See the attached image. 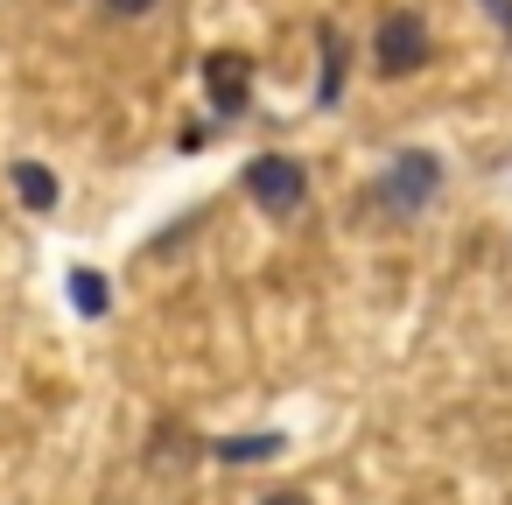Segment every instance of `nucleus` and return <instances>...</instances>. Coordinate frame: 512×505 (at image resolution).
Returning a JSON list of instances; mask_svg holds the SVG:
<instances>
[{
	"label": "nucleus",
	"instance_id": "obj_5",
	"mask_svg": "<svg viewBox=\"0 0 512 505\" xmlns=\"http://www.w3.org/2000/svg\"><path fill=\"white\" fill-rule=\"evenodd\" d=\"M15 197H22L29 211H50V204H57V176H50L43 162H15Z\"/></svg>",
	"mask_w": 512,
	"mask_h": 505
},
{
	"label": "nucleus",
	"instance_id": "obj_10",
	"mask_svg": "<svg viewBox=\"0 0 512 505\" xmlns=\"http://www.w3.org/2000/svg\"><path fill=\"white\" fill-rule=\"evenodd\" d=\"M260 505H309L302 491H274V498H260Z\"/></svg>",
	"mask_w": 512,
	"mask_h": 505
},
{
	"label": "nucleus",
	"instance_id": "obj_4",
	"mask_svg": "<svg viewBox=\"0 0 512 505\" xmlns=\"http://www.w3.org/2000/svg\"><path fill=\"white\" fill-rule=\"evenodd\" d=\"M204 92H211V106H218L225 120H239V113L253 106V57L211 50V57H204Z\"/></svg>",
	"mask_w": 512,
	"mask_h": 505
},
{
	"label": "nucleus",
	"instance_id": "obj_3",
	"mask_svg": "<svg viewBox=\"0 0 512 505\" xmlns=\"http://www.w3.org/2000/svg\"><path fill=\"white\" fill-rule=\"evenodd\" d=\"M435 183H442V162L435 155H393L386 176H379V204L386 211H421L435 197Z\"/></svg>",
	"mask_w": 512,
	"mask_h": 505
},
{
	"label": "nucleus",
	"instance_id": "obj_9",
	"mask_svg": "<svg viewBox=\"0 0 512 505\" xmlns=\"http://www.w3.org/2000/svg\"><path fill=\"white\" fill-rule=\"evenodd\" d=\"M106 8H113V15H148L155 0H106Z\"/></svg>",
	"mask_w": 512,
	"mask_h": 505
},
{
	"label": "nucleus",
	"instance_id": "obj_1",
	"mask_svg": "<svg viewBox=\"0 0 512 505\" xmlns=\"http://www.w3.org/2000/svg\"><path fill=\"white\" fill-rule=\"evenodd\" d=\"M246 190H253L260 211L288 218V211L309 197V176H302V162H288V155H253V162H246Z\"/></svg>",
	"mask_w": 512,
	"mask_h": 505
},
{
	"label": "nucleus",
	"instance_id": "obj_2",
	"mask_svg": "<svg viewBox=\"0 0 512 505\" xmlns=\"http://www.w3.org/2000/svg\"><path fill=\"white\" fill-rule=\"evenodd\" d=\"M372 57H379L386 78L421 71V64H428V22H421V15H386L379 36H372Z\"/></svg>",
	"mask_w": 512,
	"mask_h": 505
},
{
	"label": "nucleus",
	"instance_id": "obj_7",
	"mask_svg": "<svg viewBox=\"0 0 512 505\" xmlns=\"http://www.w3.org/2000/svg\"><path fill=\"white\" fill-rule=\"evenodd\" d=\"M316 43H323V106H330V99H337V71H344V43H337L330 22L316 29Z\"/></svg>",
	"mask_w": 512,
	"mask_h": 505
},
{
	"label": "nucleus",
	"instance_id": "obj_11",
	"mask_svg": "<svg viewBox=\"0 0 512 505\" xmlns=\"http://www.w3.org/2000/svg\"><path fill=\"white\" fill-rule=\"evenodd\" d=\"M484 8H491V15H498V22L512 29V0H484Z\"/></svg>",
	"mask_w": 512,
	"mask_h": 505
},
{
	"label": "nucleus",
	"instance_id": "obj_6",
	"mask_svg": "<svg viewBox=\"0 0 512 505\" xmlns=\"http://www.w3.org/2000/svg\"><path fill=\"white\" fill-rule=\"evenodd\" d=\"M71 302H78L85 316H106V274L78 267V274H71Z\"/></svg>",
	"mask_w": 512,
	"mask_h": 505
},
{
	"label": "nucleus",
	"instance_id": "obj_8",
	"mask_svg": "<svg viewBox=\"0 0 512 505\" xmlns=\"http://www.w3.org/2000/svg\"><path fill=\"white\" fill-rule=\"evenodd\" d=\"M274 449H281V435H239V442H218L225 463H260V456H274Z\"/></svg>",
	"mask_w": 512,
	"mask_h": 505
}]
</instances>
